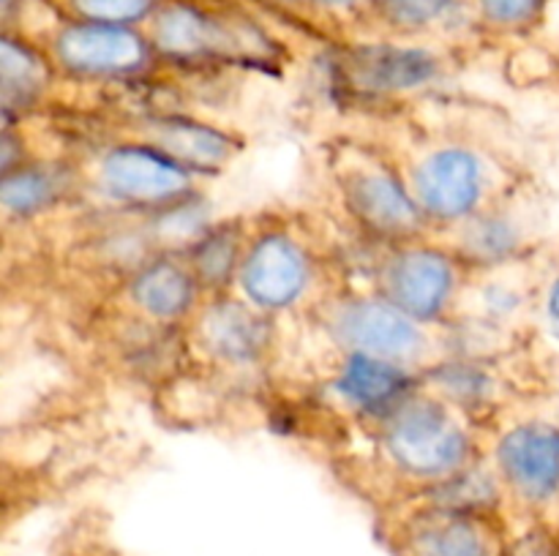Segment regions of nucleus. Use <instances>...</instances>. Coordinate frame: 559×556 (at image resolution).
<instances>
[{"instance_id": "obj_1", "label": "nucleus", "mask_w": 559, "mask_h": 556, "mask_svg": "<svg viewBox=\"0 0 559 556\" xmlns=\"http://www.w3.org/2000/svg\"><path fill=\"white\" fill-rule=\"evenodd\" d=\"M393 456L415 474H445L462 463L467 439L451 423L445 409L415 401L396 414L388 434Z\"/></svg>"}, {"instance_id": "obj_2", "label": "nucleus", "mask_w": 559, "mask_h": 556, "mask_svg": "<svg viewBox=\"0 0 559 556\" xmlns=\"http://www.w3.org/2000/svg\"><path fill=\"white\" fill-rule=\"evenodd\" d=\"M500 467L522 496L546 501L559 491V428L527 423L500 445Z\"/></svg>"}, {"instance_id": "obj_3", "label": "nucleus", "mask_w": 559, "mask_h": 556, "mask_svg": "<svg viewBox=\"0 0 559 556\" xmlns=\"http://www.w3.org/2000/svg\"><path fill=\"white\" fill-rule=\"evenodd\" d=\"M104 183L131 202H162L189 189L183 164L158 147H118L104 161Z\"/></svg>"}, {"instance_id": "obj_4", "label": "nucleus", "mask_w": 559, "mask_h": 556, "mask_svg": "<svg viewBox=\"0 0 559 556\" xmlns=\"http://www.w3.org/2000/svg\"><path fill=\"white\" fill-rule=\"evenodd\" d=\"M336 333L349 347L374 358H407L420 343V333L409 314L399 305L374 300L344 305L336 314Z\"/></svg>"}, {"instance_id": "obj_5", "label": "nucleus", "mask_w": 559, "mask_h": 556, "mask_svg": "<svg viewBox=\"0 0 559 556\" xmlns=\"http://www.w3.org/2000/svg\"><path fill=\"white\" fill-rule=\"evenodd\" d=\"M243 287L265 309L293 303L306 287V259L298 245L284 234L260 240L243 265Z\"/></svg>"}, {"instance_id": "obj_6", "label": "nucleus", "mask_w": 559, "mask_h": 556, "mask_svg": "<svg viewBox=\"0 0 559 556\" xmlns=\"http://www.w3.org/2000/svg\"><path fill=\"white\" fill-rule=\"evenodd\" d=\"M415 189L435 216H464L480 196V167L467 150H440L418 169Z\"/></svg>"}, {"instance_id": "obj_7", "label": "nucleus", "mask_w": 559, "mask_h": 556, "mask_svg": "<svg viewBox=\"0 0 559 556\" xmlns=\"http://www.w3.org/2000/svg\"><path fill=\"white\" fill-rule=\"evenodd\" d=\"M58 55L76 71H131L145 60V44L131 31L112 25L69 27L58 38Z\"/></svg>"}, {"instance_id": "obj_8", "label": "nucleus", "mask_w": 559, "mask_h": 556, "mask_svg": "<svg viewBox=\"0 0 559 556\" xmlns=\"http://www.w3.org/2000/svg\"><path fill=\"white\" fill-rule=\"evenodd\" d=\"M451 265L431 251H409L388 267V292L393 305L409 316H431L451 292Z\"/></svg>"}, {"instance_id": "obj_9", "label": "nucleus", "mask_w": 559, "mask_h": 556, "mask_svg": "<svg viewBox=\"0 0 559 556\" xmlns=\"http://www.w3.org/2000/svg\"><path fill=\"white\" fill-rule=\"evenodd\" d=\"M349 80L369 90H404L424 85L437 71V60L424 49L364 47L349 52Z\"/></svg>"}, {"instance_id": "obj_10", "label": "nucleus", "mask_w": 559, "mask_h": 556, "mask_svg": "<svg viewBox=\"0 0 559 556\" xmlns=\"http://www.w3.org/2000/svg\"><path fill=\"white\" fill-rule=\"evenodd\" d=\"M338 390L358 407L377 409L396 401L407 390V374L399 365L388 363L385 358L358 352L344 365Z\"/></svg>"}, {"instance_id": "obj_11", "label": "nucleus", "mask_w": 559, "mask_h": 556, "mask_svg": "<svg viewBox=\"0 0 559 556\" xmlns=\"http://www.w3.org/2000/svg\"><path fill=\"white\" fill-rule=\"evenodd\" d=\"M349 205L355 216L380 232H404L415 223V207L409 196L399 189V183L380 174L355 180L349 189Z\"/></svg>"}, {"instance_id": "obj_12", "label": "nucleus", "mask_w": 559, "mask_h": 556, "mask_svg": "<svg viewBox=\"0 0 559 556\" xmlns=\"http://www.w3.org/2000/svg\"><path fill=\"white\" fill-rule=\"evenodd\" d=\"M153 142L158 145V150L186 167H216L229 153L227 136L205 129V125L183 123V120H167V123L153 125Z\"/></svg>"}, {"instance_id": "obj_13", "label": "nucleus", "mask_w": 559, "mask_h": 556, "mask_svg": "<svg viewBox=\"0 0 559 556\" xmlns=\"http://www.w3.org/2000/svg\"><path fill=\"white\" fill-rule=\"evenodd\" d=\"M134 300L153 316L183 314L194 298V281L175 262H156L136 276Z\"/></svg>"}, {"instance_id": "obj_14", "label": "nucleus", "mask_w": 559, "mask_h": 556, "mask_svg": "<svg viewBox=\"0 0 559 556\" xmlns=\"http://www.w3.org/2000/svg\"><path fill=\"white\" fill-rule=\"evenodd\" d=\"M158 47L173 55H207L224 52L229 36L207 16L191 9H169L158 16L156 25Z\"/></svg>"}, {"instance_id": "obj_15", "label": "nucleus", "mask_w": 559, "mask_h": 556, "mask_svg": "<svg viewBox=\"0 0 559 556\" xmlns=\"http://www.w3.org/2000/svg\"><path fill=\"white\" fill-rule=\"evenodd\" d=\"M202 322L205 343L224 358H251L262 347L260 319L240 305H216Z\"/></svg>"}, {"instance_id": "obj_16", "label": "nucleus", "mask_w": 559, "mask_h": 556, "mask_svg": "<svg viewBox=\"0 0 559 556\" xmlns=\"http://www.w3.org/2000/svg\"><path fill=\"white\" fill-rule=\"evenodd\" d=\"M415 556H491L484 534L462 516L424 523L413 537Z\"/></svg>"}, {"instance_id": "obj_17", "label": "nucleus", "mask_w": 559, "mask_h": 556, "mask_svg": "<svg viewBox=\"0 0 559 556\" xmlns=\"http://www.w3.org/2000/svg\"><path fill=\"white\" fill-rule=\"evenodd\" d=\"M52 194V178L47 172H38V169H20L14 174H5L3 180V205L11 213L36 210V207L47 205Z\"/></svg>"}, {"instance_id": "obj_18", "label": "nucleus", "mask_w": 559, "mask_h": 556, "mask_svg": "<svg viewBox=\"0 0 559 556\" xmlns=\"http://www.w3.org/2000/svg\"><path fill=\"white\" fill-rule=\"evenodd\" d=\"M235 256H238V243H235V234L229 232H216L211 238L202 240V245L194 254V267L197 276L202 281H224L229 276V270L235 267Z\"/></svg>"}, {"instance_id": "obj_19", "label": "nucleus", "mask_w": 559, "mask_h": 556, "mask_svg": "<svg viewBox=\"0 0 559 556\" xmlns=\"http://www.w3.org/2000/svg\"><path fill=\"white\" fill-rule=\"evenodd\" d=\"M38 82H41V69H38L36 58L5 38V41H3V93H5V104L11 101V96H14V93L20 98H25L27 93L36 90Z\"/></svg>"}, {"instance_id": "obj_20", "label": "nucleus", "mask_w": 559, "mask_h": 556, "mask_svg": "<svg viewBox=\"0 0 559 556\" xmlns=\"http://www.w3.org/2000/svg\"><path fill=\"white\" fill-rule=\"evenodd\" d=\"M445 505L451 510H464V507H478L486 505V501L495 499V485L486 478H473V474H464V478H456L445 488Z\"/></svg>"}, {"instance_id": "obj_21", "label": "nucleus", "mask_w": 559, "mask_h": 556, "mask_svg": "<svg viewBox=\"0 0 559 556\" xmlns=\"http://www.w3.org/2000/svg\"><path fill=\"white\" fill-rule=\"evenodd\" d=\"M82 14L102 22L136 20L151 9V0H74Z\"/></svg>"}, {"instance_id": "obj_22", "label": "nucleus", "mask_w": 559, "mask_h": 556, "mask_svg": "<svg viewBox=\"0 0 559 556\" xmlns=\"http://www.w3.org/2000/svg\"><path fill=\"white\" fill-rule=\"evenodd\" d=\"M391 20L402 25H426L451 5V0H382Z\"/></svg>"}, {"instance_id": "obj_23", "label": "nucleus", "mask_w": 559, "mask_h": 556, "mask_svg": "<svg viewBox=\"0 0 559 556\" xmlns=\"http://www.w3.org/2000/svg\"><path fill=\"white\" fill-rule=\"evenodd\" d=\"M495 22H524L538 11L540 0H480Z\"/></svg>"}, {"instance_id": "obj_24", "label": "nucleus", "mask_w": 559, "mask_h": 556, "mask_svg": "<svg viewBox=\"0 0 559 556\" xmlns=\"http://www.w3.org/2000/svg\"><path fill=\"white\" fill-rule=\"evenodd\" d=\"M508 556H559V548L546 532H530L513 545Z\"/></svg>"}, {"instance_id": "obj_25", "label": "nucleus", "mask_w": 559, "mask_h": 556, "mask_svg": "<svg viewBox=\"0 0 559 556\" xmlns=\"http://www.w3.org/2000/svg\"><path fill=\"white\" fill-rule=\"evenodd\" d=\"M546 314H549V325L551 333L559 338V278L551 283L549 289V300H546Z\"/></svg>"}, {"instance_id": "obj_26", "label": "nucleus", "mask_w": 559, "mask_h": 556, "mask_svg": "<svg viewBox=\"0 0 559 556\" xmlns=\"http://www.w3.org/2000/svg\"><path fill=\"white\" fill-rule=\"evenodd\" d=\"M331 3H347V0H331Z\"/></svg>"}]
</instances>
